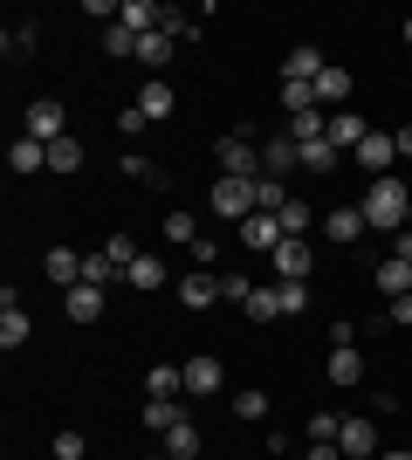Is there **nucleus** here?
<instances>
[{
  "instance_id": "nucleus-20",
  "label": "nucleus",
  "mask_w": 412,
  "mask_h": 460,
  "mask_svg": "<svg viewBox=\"0 0 412 460\" xmlns=\"http://www.w3.org/2000/svg\"><path fill=\"white\" fill-rule=\"evenodd\" d=\"M7 165H14L21 179H28V172H48V145H35V137H14V145H7Z\"/></svg>"
},
{
  "instance_id": "nucleus-26",
  "label": "nucleus",
  "mask_w": 412,
  "mask_h": 460,
  "mask_svg": "<svg viewBox=\"0 0 412 460\" xmlns=\"http://www.w3.org/2000/svg\"><path fill=\"white\" fill-rule=\"evenodd\" d=\"M275 220H282V234H289V241H302V234L316 227V207H310V199H295V192H289V207L275 213Z\"/></svg>"
},
{
  "instance_id": "nucleus-3",
  "label": "nucleus",
  "mask_w": 412,
  "mask_h": 460,
  "mask_svg": "<svg viewBox=\"0 0 412 460\" xmlns=\"http://www.w3.org/2000/svg\"><path fill=\"white\" fill-rule=\"evenodd\" d=\"M21 137H35V145H56V137H69V111H62L56 96H35V103L21 111Z\"/></svg>"
},
{
  "instance_id": "nucleus-6",
  "label": "nucleus",
  "mask_w": 412,
  "mask_h": 460,
  "mask_svg": "<svg viewBox=\"0 0 412 460\" xmlns=\"http://www.w3.org/2000/svg\"><path fill=\"white\" fill-rule=\"evenodd\" d=\"M357 165H364V172H372V179H392V158H399V137L392 131H372V137H364V145H357Z\"/></svg>"
},
{
  "instance_id": "nucleus-50",
  "label": "nucleus",
  "mask_w": 412,
  "mask_h": 460,
  "mask_svg": "<svg viewBox=\"0 0 412 460\" xmlns=\"http://www.w3.org/2000/svg\"><path fill=\"white\" fill-rule=\"evenodd\" d=\"M378 460H412V447H392V454H378Z\"/></svg>"
},
{
  "instance_id": "nucleus-30",
  "label": "nucleus",
  "mask_w": 412,
  "mask_h": 460,
  "mask_svg": "<svg viewBox=\"0 0 412 460\" xmlns=\"http://www.w3.org/2000/svg\"><path fill=\"white\" fill-rule=\"evenodd\" d=\"M48 172H62V179L83 172V145L76 137H56V145H48Z\"/></svg>"
},
{
  "instance_id": "nucleus-16",
  "label": "nucleus",
  "mask_w": 412,
  "mask_h": 460,
  "mask_svg": "<svg viewBox=\"0 0 412 460\" xmlns=\"http://www.w3.org/2000/svg\"><path fill=\"white\" fill-rule=\"evenodd\" d=\"M323 137H330L337 152H357V145L372 137V124H364L357 111H330V131H323Z\"/></svg>"
},
{
  "instance_id": "nucleus-45",
  "label": "nucleus",
  "mask_w": 412,
  "mask_h": 460,
  "mask_svg": "<svg viewBox=\"0 0 412 460\" xmlns=\"http://www.w3.org/2000/svg\"><path fill=\"white\" fill-rule=\"evenodd\" d=\"M295 460H344V447L337 440H310V454H295Z\"/></svg>"
},
{
  "instance_id": "nucleus-40",
  "label": "nucleus",
  "mask_w": 412,
  "mask_h": 460,
  "mask_svg": "<svg viewBox=\"0 0 412 460\" xmlns=\"http://www.w3.org/2000/svg\"><path fill=\"white\" fill-rule=\"evenodd\" d=\"M103 254H110V269H118V275H131V261H137V248L124 241V234H110V241H103Z\"/></svg>"
},
{
  "instance_id": "nucleus-49",
  "label": "nucleus",
  "mask_w": 412,
  "mask_h": 460,
  "mask_svg": "<svg viewBox=\"0 0 412 460\" xmlns=\"http://www.w3.org/2000/svg\"><path fill=\"white\" fill-rule=\"evenodd\" d=\"M392 137H399V158H412V124H399Z\"/></svg>"
},
{
  "instance_id": "nucleus-43",
  "label": "nucleus",
  "mask_w": 412,
  "mask_h": 460,
  "mask_svg": "<svg viewBox=\"0 0 412 460\" xmlns=\"http://www.w3.org/2000/svg\"><path fill=\"white\" fill-rule=\"evenodd\" d=\"M220 296H227V303H248V296H255V282H248V275H220Z\"/></svg>"
},
{
  "instance_id": "nucleus-24",
  "label": "nucleus",
  "mask_w": 412,
  "mask_h": 460,
  "mask_svg": "<svg viewBox=\"0 0 412 460\" xmlns=\"http://www.w3.org/2000/svg\"><path fill=\"white\" fill-rule=\"evenodd\" d=\"M344 96H351V76H344V69H323V76H316V103H323V111H344Z\"/></svg>"
},
{
  "instance_id": "nucleus-51",
  "label": "nucleus",
  "mask_w": 412,
  "mask_h": 460,
  "mask_svg": "<svg viewBox=\"0 0 412 460\" xmlns=\"http://www.w3.org/2000/svg\"><path fill=\"white\" fill-rule=\"evenodd\" d=\"M406 49H412V14H406Z\"/></svg>"
},
{
  "instance_id": "nucleus-15",
  "label": "nucleus",
  "mask_w": 412,
  "mask_h": 460,
  "mask_svg": "<svg viewBox=\"0 0 412 460\" xmlns=\"http://www.w3.org/2000/svg\"><path fill=\"white\" fill-rule=\"evenodd\" d=\"M137 111L152 117V124H165V117L179 111V90H172V83H165V76H152V83H145V90H137Z\"/></svg>"
},
{
  "instance_id": "nucleus-48",
  "label": "nucleus",
  "mask_w": 412,
  "mask_h": 460,
  "mask_svg": "<svg viewBox=\"0 0 412 460\" xmlns=\"http://www.w3.org/2000/svg\"><path fill=\"white\" fill-rule=\"evenodd\" d=\"M392 254H399V261H412V227H399V241H392Z\"/></svg>"
},
{
  "instance_id": "nucleus-31",
  "label": "nucleus",
  "mask_w": 412,
  "mask_h": 460,
  "mask_svg": "<svg viewBox=\"0 0 412 460\" xmlns=\"http://www.w3.org/2000/svg\"><path fill=\"white\" fill-rule=\"evenodd\" d=\"M165 454H172V460H199V426H193V420H179L172 433H165Z\"/></svg>"
},
{
  "instance_id": "nucleus-19",
  "label": "nucleus",
  "mask_w": 412,
  "mask_h": 460,
  "mask_svg": "<svg viewBox=\"0 0 412 460\" xmlns=\"http://www.w3.org/2000/svg\"><path fill=\"white\" fill-rule=\"evenodd\" d=\"M295 165H302V152H295V137H289V131H282V137H268V145H261V172H268V179L295 172Z\"/></svg>"
},
{
  "instance_id": "nucleus-53",
  "label": "nucleus",
  "mask_w": 412,
  "mask_h": 460,
  "mask_svg": "<svg viewBox=\"0 0 412 460\" xmlns=\"http://www.w3.org/2000/svg\"><path fill=\"white\" fill-rule=\"evenodd\" d=\"M406 69H412V62H406Z\"/></svg>"
},
{
  "instance_id": "nucleus-5",
  "label": "nucleus",
  "mask_w": 412,
  "mask_h": 460,
  "mask_svg": "<svg viewBox=\"0 0 412 460\" xmlns=\"http://www.w3.org/2000/svg\"><path fill=\"white\" fill-rule=\"evenodd\" d=\"M268 261H275V282H310L316 248H310V241H282V248H275Z\"/></svg>"
},
{
  "instance_id": "nucleus-21",
  "label": "nucleus",
  "mask_w": 412,
  "mask_h": 460,
  "mask_svg": "<svg viewBox=\"0 0 412 460\" xmlns=\"http://www.w3.org/2000/svg\"><path fill=\"white\" fill-rule=\"evenodd\" d=\"M186 392V365H152V378H145V399H179Z\"/></svg>"
},
{
  "instance_id": "nucleus-37",
  "label": "nucleus",
  "mask_w": 412,
  "mask_h": 460,
  "mask_svg": "<svg viewBox=\"0 0 412 460\" xmlns=\"http://www.w3.org/2000/svg\"><path fill=\"white\" fill-rule=\"evenodd\" d=\"M234 420H268V392H255V385L234 392Z\"/></svg>"
},
{
  "instance_id": "nucleus-32",
  "label": "nucleus",
  "mask_w": 412,
  "mask_h": 460,
  "mask_svg": "<svg viewBox=\"0 0 412 460\" xmlns=\"http://www.w3.org/2000/svg\"><path fill=\"white\" fill-rule=\"evenodd\" d=\"M0 49H7V62H28L35 56V21H14V28L0 35Z\"/></svg>"
},
{
  "instance_id": "nucleus-27",
  "label": "nucleus",
  "mask_w": 412,
  "mask_h": 460,
  "mask_svg": "<svg viewBox=\"0 0 412 460\" xmlns=\"http://www.w3.org/2000/svg\"><path fill=\"white\" fill-rule=\"evenodd\" d=\"M248 323H275V316H282V282H268V288H255V296H248Z\"/></svg>"
},
{
  "instance_id": "nucleus-25",
  "label": "nucleus",
  "mask_w": 412,
  "mask_h": 460,
  "mask_svg": "<svg viewBox=\"0 0 412 460\" xmlns=\"http://www.w3.org/2000/svg\"><path fill=\"white\" fill-rule=\"evenodd\" d=\"M124 282H131L137 296H152V288H165V261H158V254H137V261H131V275H124Z\"/></svg>"
},
{
  "instance_id": "nucleus-1",
  "label": "nucleus",
  "mask_w": 412,
  "mask_h": 460,
  "mask_svg": "<svg viewBox=\"0 0 412 460\" xmlns=\"http://www.w3.org/2000/svg\"><path fill=\"white\" fill-rule=\"evenodd\" d=\"M357 207H364V220H372V234H399V227H406V213H412V192L399 186V179H372Z\"/></svg>"
},
{
  "instance_id": "nucleus-7",
  "label": "nucleus",
  "mask_w": 412,
  "mask_h": 460,
  "mask_svg": "<svg viewBox=\"0 0 412 460\" xmlns=\"http://www.w3.org/2000/svg\"><path fill=\"white\" fill-rule=\"evenodd\" d=\"M337 447L351 460H378V420H344L337 426Z\"/></svg>"
},
{
  "instance_id": "nucleus-28",
  "label": "nucleus",
  "mask_w": 412,
  "mask_h": 460,
  "mask_svg": "<svg viewBox=\"0 0 412 460\" xmlns=\"http://www.w3.org/2000/svg\"><path fill=\"white\" fill-rule=\"evenodd\" d=\"M378 288H385V296H412V261L385 254V261H378Z\"/></svg>"
},
{
  "instance_id": "nucleus-14",
  "label": "nucleus",
  "mask_w": 412,
  "mask_h": 460,
  "mask_svg": "<svg viewBox=\"0 0 412 460\" xmlns=\"http://www.w3.org/2000/svg\"><path fill=\"white\" fill-rule=\"evenodd\" d=\"M323 234L351 248V241H364V234H372V220H364V207H337V213H323Z\"/></svg>"
},
{
  "instance_id": "nucleus-2",
  "label": "nucleus",
  "mask_w": 412,
  "mask_h": 460,
  "mask_svg": "<svg viewBox=\"0 0 412 460\" xmlns=\"http://www.w3.org/2000/svg\"><path fill=\"white\" fill-rule=\"evenodd\" d=\"M214 158H220V179H261V145L248 137V124L220 137V145H214Z\"/></svg>"
},
{
  "instance_id": "nucleus-29",
  "label": "nucleus",
  "mask_w": 412,
  "mask_h": 460,
  "mask_svg": "<svg viewBox=\"0 0 412 460\" xmlns=\"http://www.w3.org/2000/svg\"><path fill=\"white\" fill-rule=\"evenodd\" d=\"M172 49H179L172 35H137V62L145 69H172Z\"/></svg>"
},
{
  "instance_id": "nucleus-23",
  "label": "nucleus",
  "mask_w": 412,
  "mask_h": 460,
  "mask_svg": "<svg viewBox=\"0 0 412 460\" xmlns=\"http://www.w3.org/2000/svg\"><path fill=\"white\" fill-rule=\"evenodd\" d=\"M295 152H302V172H316V179H330V172H337V158H344L330 137H316V145H295Z\"/></svg>"
},
{
  "instance_id": "nucleus-22",
  "label": "nucleus",
  "mask_w": 412,
  "mask_h": 460,
  "mask_svg": "<svg viewBox=\"0 0 412 460\" xmlns=\"http://www.w3.org/2000/svg\"><path fill=\"white\" fill-rule=\"evenodd\" d=\"M323 371H330V385H357V378H364V358H357L351 344H330V365H323Z\"/></svg>"
},
{
  "instance_id": "nucleus-12",
  "label": "nucleus",
  "mask_w": 412,
  "mask_h": 460,
  "mask_svg": "<svg viewBox=\"0 0 412 460\" xmlns=\"http://www.w3.org/2000/svg\"><path fill=\"white\" fill-rule=\"evenodd\" d=\"M28 330H35V323H28V309H21L14 288H7V296H0V350H21V344H28Z\"/></svg>"
},
{
  "instance_id": "nucleus-35",
  "label": "nucleus",
  "mask_w": 412,
  "mask_h": 460,
  "mask_svg": "<svg viewBox=\"0 0 412 460\" xmlns=\"http://www.w3.org/2000/svg\"><path fill=\"white\" fill-rule=\"evenodd\" d=\"M103 56H118V62H137V35L124 28V21H110V28H103Z\"/></svg>"
},
{
  "instance_id": "nucleus-13",
  "label": "nucleus",
  "mask_w": 412,
  "mask_h": 460,
  "mask_svg": "<svg viewBox=\"0 0 412 460\" xmlns=\"http://www.w3.org/2000/svg\"><path fill=\"white\" fill-rule=\"evenodd\" d=\"M234 234H241V241H248V248H268V254L282 248V241H289V234H282V220H275V213H248V220H241Z\"/></svg>"
},
{
  "instance_id": "nucleus-46",
  "label": "nucleus",
  "mask_w": 412,
  "mask_h": 460,
  "mask_svg": "<svg viewBox=\"0 0 412 460\" xmlns=\"http://www.w3.org/2000/svg\"><path fill=\"white\" fill-rule=\"evenodd\" d=\"M145 124H152V117L137 111V103H131V111H124V117H118V131H124V137H137V131H145Z\"/></svg>"
},
{
  "instance_id": "nucleus-41",
  "label": "nucleus",
  "mask_w": 412,
  "mask_h": 460,
  "mask_svg": "<svg viewBox=\"0 0 412 460\" xmlns=\"http://www.w3.org/2000/svg\"><path fill=\"white\" fill-rule=\"evenodd\" d=\"M310 309V282H282V316H302Z\"/></svg>"
},
{
  "instance_id": "nucleus-54",
  "label": "nucleus",
  "mask_w": 412,
  "mask_h": 460,
  "mask_svg": "<svg viewBox=\"0 0 412 460\" xmlns=\"http://www.w3.org/2000/svg\"><path fill=\"white\" fill-rule=\"evenodd\" d=\"M406 447H412V440H406Z\"/></svg>"
},
{
  "instance_id": "nucleus-4",
  "label": "nucleus",
  "mask_w": 412,
  "mask_h": 460,
  "mask_svg": "<svg viewBox=\"0 0 412 460\" xmlns=\"http://www.w3.org/2000/svg\"><path fill=\"white\" fill-rule=\"evenodd\" d=\"M206 207H214L220 220H234V227H241V220L255 213V179H220V186L206 192Z\"/></svg>"
},
{
  "instance_id": "nucleus-11",
  "label": "nucleus",
  "mask_w": 412,
  "mask_h": 460,
  "mask_svg": "<svg viewBox=\"0 0 412 460\" xmlns=\"http://www.w3.org/2000/svg\"><path fill=\"white\" fill-rule=\"evenodd\" d=\"M83 261H90V254H76V248H48V254H41V275H48L56 288H76L83 282Z\"/></svg>"
},
{
  "instance_id": "nucleus-9",
  "label": "nucleus",
  "mask_w": 412,
  "mask_h": 460,
  "mask_svg": "<svg viewBox=\"0 0 412 460\" xmlns=\"http://www.w3.org/2000/svg\"><path fill=\"white\" fill-rule=\"evenodd\" d=\"M323 69H330V62H323V49H316V41H295L289 62H282V83H316Z\"/></svg>"
},
{
  "instance_id": "nucleus-44",
  "label": "nucleus",
  "mask_w": 412,
  "mask_h": 460,
  "mask_svg": "<svg viewBox=\"0 0 412 460\" xmlns=\"http://www.w3.org/2000/svg\"><path fill=\"white\" fill-rule=\"evenodd\" d=\"M337 426H344L337 412H310V440H337Z\"/></svg>"
},
{
  "instance_id": "nucleus-52",
  "label": "nucleus",
  "mask_w": 412,
  "mask_h": 460,
  "mask_svg": "<svg viewBox=\"0 0 412 460\" xmlns=\"http://www.w3.org/2000/svg\"><path fill=\"white\" fill-rule=\"evenodd\" d=\"M406 227H412V213H406Z\"/></svg>"
},
{
  "instance_id": "nucleus-18",
  "label": "nucleus",
  "mask_w": 412,
  "mask_h": 460,
  "mask_svg": "<svg viewBox=\"0 0 412 460\" xmlns=\"http://www.w3.org/2000/svg\"><path fill=\"white\" fill-rule=\"evenodd\" d=\"M118 21L131 28V35H158V21H165V7H158V0H118Z\"/></svg>"
},
{
  "instance_id": "nucleus-36",
  "label": "nucleus",
  "mask_w": 412,
  "mask_h": 460,
  "mask_svg": "<svg viewBox=\"0 0 412 460\" xmlns=\"http://www.w3.org/2000/svg\"><path fill=\"white\" fill-rule=\"evenodd\" d=\"M282 111H289V117L323 111V103H316V83H282Z\"/></svg>"
},
{
  "instance_id": "nucleus-17",
  "label": "nucleus",
  "mask_w": 412,
  "mask_h": 460,
  "mask_svg": "<svg viewBox=\"0 0 412 460\" xmlns=\"http://www.w3.org/2000/svg\"><path fill=\"white\" fill-rule=\"evenodd\" d=\"M220 385H227L220 358H186V392H193V399H214Z\"/></svg>"
},
{
  "instance_id": "nucleus-38",
  "label": "nucleus",
  "mask_w": 412,
  "mask_h": 460,
  "mask_svg": "<svg viewBox=\"0 0 412 460\" xmlns=\"http://www.w3.org/2000/svg\"><path fill=\"white\" fill-rule=\"evenodd\" d=\"M124 179H137V186H165V172H158L152 158H137V152H124Z\"/></svg>"
},
{
  "instance_id": "nucleus-39",
  "label": "nucleus",
  "mask_w": 412,
  "mask_h": 460,
  "mask_svg": "<svg viewBox=\"0 0 412 460\" xmlns=\"http://www.w3.org/2000/svg\"><path fill=\"white\" fill-rule=\"evenodd\" d=\"M83 282H97V288H110V282H124V275L110 269V254L97 248V254H90V261H83Z\"/></svg>"
},
{
  "instance_id": "nucleus-10",
  "label": "nucleus",
  "mask_w": 412,
  "mask_h": 460,
  "mask_svg": "<svg viewBox=\"0 0 412 460\" xmlns=\"http://www.w3.org/2000/svg\"><path fill=\"white\" fill-rule=\"evenodd\" d=\"M179 303H186V309H214V303H227V296H220V275H206V269L179 275Z\"/></svg>"
},
{
  "instance_id": "nucleus-33",
  "label": "nucleus",
  "mask_w": 412,
  "mask_h": 460,
  "mask_svg": "<svg viewBox=\"0 0 412 460\" xmlns=\"http://www.w3.org/2000/svg\"><path fill=\"white\" fill-rule=\"evenodd\" d=\"M165 241H179V248H199V220L186 207H172L165 213Z\"/></svg>"
},
{
  "instance_id": "nucleus-34",
  "label": "nucleus",
  "mask_w": 412,
  "mask_h": 460,
  "mask_svg": "<svg viewBox=\"0 0 412 460\" xmlns=\"http://www.w3.org/2000/svg\"><path fill=\"white\" fill-rule=\"evenodd\" d=\"M179 420H186V412H179V405H172V399H145V426H152L158 440H165V433H172V426H179Z\"/></svg>"
},
{
  "instance_id": "nucleus-8",
  "label": "nucleus",
  "mask_w": 412,
  "mask_h": 460,
  "mask_svg": "<svg viewBox=\"0 0 412 460\" xmlns=\"http://www.w3.org/2000/svg\"><path fill=\"white\" fill-rule=\"evenodd\" d=\"M103 296H110V288H97V282L62 288V309H69V323H97V316H103Z\"/></svg>"
},
{
  "instance_id": "nucleus-47",
  "label": "nucleus",
  "mask_w": 412,
  "mask_h": 460,
  "mask_svg": "<svg viewBox=\"0 0 412 460\" xmlns=\"http://www.w3.org/2000/svg\"><path fill=\"white\" fill-rule=\"evenodd\" d=\"M392 323H412V296H392Z\"/></svg>"
},
{
  "instance_id": "nucleus-42",
  "label": "nucleus",
  "mask_w": 412,
  "mask_h": 460,
  "mask_svg": "<svg viewBox=\"0 0 412 460\" xmlns=\"http://www.w3.org/2000/svg\"><path fill=\"white\" fill-rule=\"evenodd\" d=\"M48 454H56V460H83V454H90V440H83V433H56Z\"/></svg>"
}]
</instances>
